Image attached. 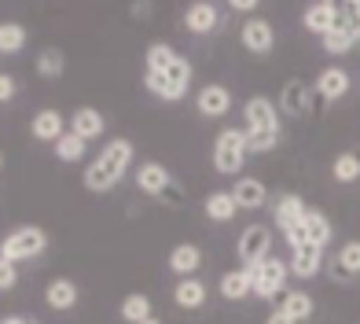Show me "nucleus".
I'll use <instances>...</instances> for the list:
<instances>
[{"mask_svg":"<svg viewBox=\"0 0 360 324\" xmlns=\"http://www.w3.org/2000/svg\"><path fill=\"white\" fill-rule=\"evenodd\" d=\"M316 92L323 96V100H338V96H346V92H349V74L342 70V67H327V70H320V77H316Z\"/></svg>","mask_w":360,"mask_h":324,"instance_id":"19","label":"nucleus"},{"mask_svg":"<svg viewBox=\"0 0 360 324\" xmlns=\"http://www.w3.org/2000/svg\"><path fill=\"white\" fill-rule=\"evenodd\" d=\"M302 229H305V239L309 243H313V247H327V243H331V221H327L323 214H320V210H309V214L302 218Z\"/></svg>","mask_w":360,"mask_h":324,"instance_id":"22","label":"nucleus"},{"mask_svg":"<svg viewBox=\"0 0 360 324\" xmlns=\"http://www.w3.org/2000/svg\"><path fill=\"white\" fill-rule=\"evenodd\" d=\"M26 44V30L19 23H0V56H15Z\"/></svg>","mask_w":360,"mask_h":324,"instance_id":"29","label":"nucleus"},{"mask_svg":"<svg viewBox=\"0 0 360 324\" xmlns=\"http://www.w3.org/2000/svg\"><path fill=\"white\" fill-rule=\"evenodd\" d=\"M44 302L52 306V310H59V313L74 310V306H77V284L67 280V277L52 280V284H48V291H44Z\"/></svg>","mask_w":360,"mask_h":324,"instance_id":"16","label":"nucleus"},{"mask_svg":"<svg viewBox=\"0 0 360 324\" xmlns=\"http://www.w3.org/2000/svg\"><path fill=\"white\" fill-rule=\"evenodd\" d=\"M221 295L224 299H247V295H254L250 273L247 269H228L224 277H221Z\"/></svg>","mask_w":360,"mask_h":324,"instance_id":"25","label":"nucleus"},{"mask_svg":"<svg viewBox=\"0 0 360 324\" xmlns=\"http://www.w3.org/2000/svg\"><path fill=\"white\" fill-rule=\"evenodd\" d=\"M331 173H335V181H342V185H349V181H356V177H360V158H356L353 151H342V155L335 158V166H331Z\"/></svg>","mask_w":360,"mask_h":324,"instance_id":"32","label":"nucleus"},{"mask_svg":"<svg viewBox=\"0 0 360 324\" xmlns=\"http://www.w3.org/2000/svg\"><path fill=\"white\" fill-rule=\"evenodd\" d=\"M232 11H239V15H254L257 4H254V0H232Z\"/></svg>","mask_w":360,"mask_h":324,"instance_id":"39","label":"nucleus"},{"mask_svg":"<svg viewBox=\"0 0 360 324\" xmlns=\"http://www.w3.org/2000/svg\"><path fill=\"white\" fill-rule=\"evenodd\" d=\"M269 324H294V320H290L283 310H276V313H269Z\"/></svg>","mask_w":360,"mask_h":324,"instance_id":"40","label":"nucleus"},{"mask_svg":"<svg viewBox=\"0 0 360 324\" xmlns=\"http://www.w3.org/2000/svg\"><path fill=\"white\" fill-rule=\"evenodd\" d=\"M349 48H353V44L342 37V34H335V30H331V34H323V52H327V56H346Z\"/></svg>","mask_w":360,"mask_h":324,"instance_id":"35","label":"nucleus"},{"mask_svg":"<svg viewBox=\"0 0 360 324\" xmlns=\"http://www.w3.org/2000/svg\"><path fill=\"white\" fill-rule=\"evenodd\" d=\"M335 34H342L349 44H356V41H360V0H349V4H338Z\"/></svg>","mask_w":360,"mask_h":324,"instance_id":"20","label":"nucleus"},{"mask_svg":"<svg viewBox=\"0 0 360 324\" xmlns=\"http://www.w3.org/2000/svg\"><path fill=\"white\" fill-rule=\"evenodd\" d=\"M147 74H162L180 89L191 85V63L184 56H176L169 44H151L147 48Z\"/></svg>","mask_w":360,"mask_h":324,"instance_id":"4","label":"nucleus"},{"mask_svg":"<svg viewBox=\"0 0 360 324\" xmlns=\"http://www.w3.org/2000/svg\"><path fill=\"white\" fill-rule=\"evenodd\" d=\"M81 155H85V140H81V137L63 133V137L56 140V158H63V162H77Z\"/></svg>","mask_w":360,"mask_h":324,"instance_id":"34","label":"nucleus"},{"mask_svg":"<svg viewBox=\"0 0 360 324\" xmlns=\"http://www.w3.org/2000/svg\"><path fill=\"white\" fill-rule=\"evenodd\" d=\"M15 92H19V85H15V77H11V74H0V104L15 100Z\"/></svg>","mask_w":360,"mask_h":324,"instance_id":"37","label":"nucleus"},{"mask_svg":"<svg viewBox=\"0 0 360 324\" xmlns=\"http://www.w3.org/2000/svg\"><path fill=\"white\" fill-rule=\"evenodd\" d=\"M63 67H67V59H63L59 48H44V52L37 56V74L41 77H59Z\"/></svg>","mask_w":360,"mask_h":324,"instance_id":"33","label":"nucleus"},{"mask_svg":"<svg viewBox=\"0 0 360 324\" xmlns=\"http://www.w3.org/2000/svg\"><path fill=\"white\" fill-rule=\"evenodd\" d=\"M143 324H162V320H158V317H147V320H143Z\"/></svg>","mask_w":360,"mask_h":324,"instance_id":"42","label":"nucleus"},{"mask_svg":"<svg viewBox=\"0 0 360 324\" xmlns=\"http://www.w3.org/2000/svg\"><path fill=\"white\" fill-rule=\"evenodd\" d=\"M272 41H276V34H272L269 19H247L243 23V48H250L254 56L272 52Z\"/></svg>","mask_w":360,"mask_h":324,"instance_id":"10","label":"nucleus"},{"mask_svg":"<svg viewBox=\"0 0 360 324\" xmlns=\"http://www.w3.org/2000/svg\"><path fill=\"white\" fill-rule=\"evenodd\" d=\"M269 243H272V232L265 225H250V229H243L239 236V258H243V269H250L257 262H265L269 258Z\"/></svg>","mask_w":360,"mask_h":324,"instance_id":"8","label":"nucleus"},{"mask_svg":"<svg viewBox=\"0 0 360 324\" xmlns=\"http://www.w3.org/2000/svg\"><path fill=\"white\" fill-rule=\"evenodd\" d=\"M276 225H280V229L287 232V229H294V225H302V218L309 214L305 210V203H302V196H283L280 203H276Z\"/></svg>","mask_w":360,"mask_h":324,"instance_id":"24","label":"nucleus"},{"mask_svg":"<svg viewBox=\"0 0 360 324\" xmlns=\"http://www.w3.org/2000/svg\"><path fill=\"white\" fill-rule=\"evenodd\" d=\"M48 247V232L37 229V225H22V229H15L4 236V243H0V258L4 262H30V258H41Z\"/></svg>","mask_w":360,"mask_h":324,"instance_id":"3","label":"nucleus"},{"mask_svg":"<svg viewBox=\"0 0 360 324\" xmlns=\"http://www.w3.org/2000/svg\"><path fill=\"white\" fill-rule=\"evenodd\" d=\"M335 19H338V4H331V0H316V4H309L305 15H302V26L309 30V34H331L335 30Z\"/></svg>","mask_w":360,"mask_h":324,"instance_id":"9","label":"nucleus"},{"mask_svg":"<svg viewBox=\"0 0 360 324\" xmlns=\"http://www.w3.org/2000/svg\"><path fill=\"white\" fill-rule=\"evenodd\" d=\"M280 107L287 111V115H305L309 111V89L302 85V81H287L283 96H280Z\"/></svg>","mask_w":360,"mask_h":324,"instance_id":"27","label":"nucleus"},{"mask_svg":"<svg viewBox=\"0 0 360 324\" xmlns=\"http://www.w3.org/2000/svg\"><path fill=\"white\" fill-rule=\"evenodd\" d=\"M283 236H287V243H290V251H298V247H305V243H309V239H305V229H302V225H294V229H287Z\"/></svg>","mask_w":360,"mask_h":324,"instance_id":"38","label":"nucleus"},{"mask_svg":"<svg viewBox=\"0 0 360 324\" xmlns=\"http://www.w3.org/2000/svg\"><path fill=\"white\" fill-rule=\"evenodd\" d=\"M250 273V284H254V295H261V299H276L283 291V284H287V273H290V266L287 262H280V258H265V262H257V266H250L247 269Z\"/></svg>","mask_w":360,"mask_h":324,"instance_id":"5","label":"nucleus"},{"mask_svg":"<svg viewBox=\"0 0 360 324\" xmlns=\"http://www.w3.org/2000/svg\"><path fill=\"white\" fill-rule=\"evenodd\" d=\"M15 284H19V269H15L11 262H4V258H0V291H11Z\"/></svg>","mask_w":360,"mask_h":324,"instance_id":"36","label":"nucleus"},{"mask_svg":"<svg viewBox=\"0 0 360 324\" xmlns=\"http://www.w3.org/2000/svg\"><path fill=\"white\" fill-rule=\"evenodd\" d=\"M243 111H247V151H272L280 140V115H276L272 100L254 96Z\"/></svg>","mask_w":360,"mask_h":324,"instance_id":"2","label":"nucleus"},{"mask_svg":"<svg viewBox=\"0 0 360 324\" xmlns=\"http://www.w3.org/2000/svg\"><path fill=\"white\" fill-rule=\"evenodd\" d=\"M173 302L184 306V310H199V306L206 302V284L195 280V277H184L173 287Z\"/></svg>","mask_w":360,"mask_h":324,"instance_id":"23","label":"nucleus"},{"mask_svg":"<svg viewBox=\"0 0 360 324\" xmlns=\"http://www.w3.org/2000/svg\"><path fill=\"white\" fill-rule=\"evenodd\" d=\"M320 266H323V254H320V247H313V243L290 251V273H298V277H316Z\"/></svg>","mask_w":360,"mask_h":324,"instance_id":"21","label":"nucleus"},{"mask_svg":"<svg viewBox=\"0 0 360 324\" xmlns=\"http://www.w3.org/2000/svg\"><path fill=\"white\" fill-rule=\"evenodd\" d=\"M199 266H202V251L195 247V243H180V247H173V251H169V269L176 273L180 280L191 277V273L199 269Z\"/></svg>","mask_w":360,"mask_h":324,"instance_id":"17","label":"nucleus"},{"mask_svg":"<svg viewBox=\"0 0 360 324\" xmlns=\"http://www.w3.org/2000/svg\"><path fill=\"white\" fill-rule=\"evenodd\" d=\"M122 317H125L129 324H143L147 317H151V299L140 295V291H136V295H129V299L122 302Z\"/></svg>","mask_w":360,"mask_h":324,"instance_id":"30","label":"nucleus"},{"mask_svg":"<svg viewBox=\"0 0 360 324\" xmlns=\"http://www.w3.org/2000/svg\"><path fill=\"white\" fill-rule=\"evenodd\" d=\"M195 107H199V115H206V118H224L228 111H232V92L224 85H206L199 92V100H195Z\"/></svg>","mask_w":360,"mask_h":324,"instance_id":"12","label":"nucleus"},{"mask_svg":"<svg viewBox=\"0 0 360 324\" xmlns=\"http://www.w3.org/2000/svg\"><path fill=\"white\" fill-rule=\"evenodd\" d=\"M0 324H34V320H26V317H8V320H0Z\"/></svg>","mask_w":360,"mask_h":324,"instance_id":"41","label":"nucleus"},{"mask_svg":"<svg viewBox=\"0 0 360 324\" xmlns=\"http://www.w3.org/2000/svg\"><path fill=\"white\" fill-rule=\"evenodd\" d=\"M217 23H221V8L210 4V0H195L184 11V26L191 34H210V30H217Z\"/></svg>","mask_w":360,"mask_h":324,"instance_id":"11","label":"nucleus"},{"mask_svg":"<svg viewBox=\"0 0 360 324\" xmlns=\"http://www.w3.org/2000/svg\"><path fill=\"white\" fill-rule=\"evenodd\" d=\"M136 188L143 192V196H166L169 203L176 199L173 177H169V170L162 166V162H143V166L136 170Z\"/></svg>","mask_w":360,"mask_h":324,"instance_id":"7","label":"nucleus"},{"mask_svg":"<svg viewBox=\"0 0 360 324\" xmlns=\"http://www.w3.org/2000/svg\"><path fill=\"white\" fill-rule=\"evenodd\" d=\"M143 85L151 89V92L158 96V100H166V104L180 100V96L188 92V89H180V85H173V81H169V77H162V74H147V77H143Z\"/></svg>","mask_w":360,"mask_h":324,"instance_id":"31","label":"nucleus"},{"mask_svg":"<svg viewBox=\"0 0 360 324\" xmlns=\"http://www.w3.org/2000/svg\"><path fill=\"white\" fill-rule=\"evenodd\" d=\"M103 115H100V111H96V107H77L74 111V118H70V133L74 137H81V140H96V137H103Z\"/></svg>","mask_w":360,"mask_h":324,"instance_id":"14","label":"nucleus"},{"mask_svg":"<svg viewBox=\"0 0 360 324\" xmlns=\"http://www.w3.org/2000/svg\"><path fill=\"white\" fill-rule=\"evenodd\" d=\"M30 129H34V137L37 140H48V144H56L63 133H67V122H63V115L59 111H52V107H44V111H37L34 115V122H30Z\"/></svg>","mask_w":360,"mask_h":324,"instance_id":"15","label":"nucleus"},{"mask_svg":"<svg viewBox=\"0 0 360 324\" xmlns=\"http://www.w3.org/2000/svg\"><path fill=\"white\" fill-rule=\"evenodd\" d=\"M243 158H247V137L239 129H221L214 140V166L221 173H239Z\"/></svg>","mask_w":360,"mask_h":324,"instance_id":"6","label":"nucleus"},{"mask_svg":"<svg viewBox=\"0 0 360 324\" xmlns=\"http://www.w3.org/2000/svg\"><path fill=\"white\" fill-rule=\"evenodd\" d=\"M202 210H206L210 221H232L239 206H236V199H232V192H214V196H206Z\"/></svg>","mask_w":360,"mask_h":324,"instance_id":"26","label":"nucleus"},{"mask_svg":"<svg viewBox=\"0 0 360 324\" xmlns=\"http://www.w3.org/2000/svg\"><path fill=\"white\" fill-rule=\"evenodd\" d=\"M280 310H283L294 324H298V320H309V317H313V299H309L305 291H287V299H283Z\"/></svg>","mask_w":360,"mask_h":324,"instance_id":"28","label":"nucleus"},{"mask_svg":"<svg viewBox=\"0 0 360 324\" xmlns=\"http://www.w3.org/2000/svg\"><path fill=\"white\" fill-rule=\"evenodd\" d=\"M129 162H133V144L129 140H110L107 148L85 166V188L89 192H110L125 177Z\"/></svg>","mask_w":360,"mask_h":324,"instance_id":"1","label":"nucleus"},{"mask_svg":"<svg viewBox=\"0 0 360 324\" xmlns=\"http://www.w3.org/2000/svg\"><path fill=\"white\" fill-rule=\"evenodd\" d=\"M232 199H236V206H243V210H257V206L269 203V188L261 185L257 177H239V181L232 185Z\"/></svg>","mask_w":360,"mask_h":324,"instance_id":"13","label":"nucleus"},{"mask_svg":"<svg viewBox=\"0 0 360 324\" xmlns=\"http://www.w3.org/2000/svg\"><path fill=\"white\" fill-rule=\"evenodd\" d=\"M331 273H335L338 280H353V277H360V239H349L346 247L335 254Z\"/></svg>","mask_w":360,"mask_h":324,"instance_id":"18","label":"nucleus"}]
</instances>
